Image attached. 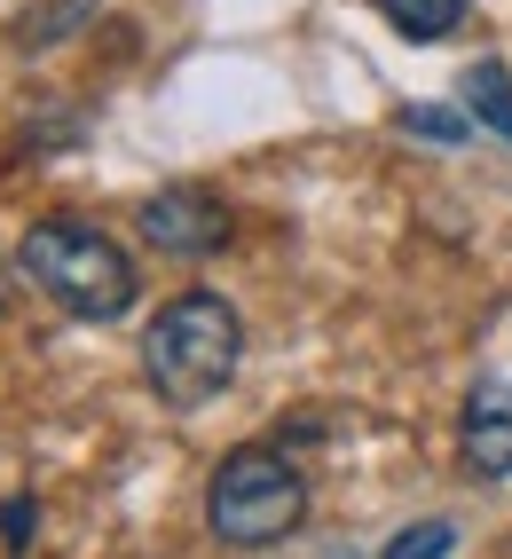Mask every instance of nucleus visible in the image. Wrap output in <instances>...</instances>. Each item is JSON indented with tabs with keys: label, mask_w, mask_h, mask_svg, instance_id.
I'll list each match as a JSON object with an SVG mask.
<instances>
[{
	"label": "nucleus",
	"mask_w": 512,
	"mask_h": 559,
	"mask_svg": "<svg viewBox=\"0 0 512 559\" xmlns=\"http://www.w3.org/2000/svg\"><path fill=\"white\" fill-rule=\"evenodd\" d=\"M245 362V323L229 300H213V292H181L151 316L142 331V379L158 386V402L174 409H198L213 402Z\"/></svg>",
	"instance_id": "obj_1"
},
{
	"label": "nucleus",
	"mask_w": 512,
	"mask_h": 559,
	"mask_svg": "<svg viewBox=\"0 0 512 559\" xmlns=\"http://www.w3.org/2000/svg\"><path fill=\"white\" fill-rule=\"evenodd\" d=\"M16 269L40 284L63 316H80V323H119V316L134 308V292H142V284H134V260L103 237V229L71 221V213L32 221L24 245H16Z\"/></svg>",
	"instance_id": "obj_2"
},
{
	"label": "nucleus",
	"mask_w": 512,
	"mask_h": 559,
	"mask_svg": "<svg viewBox=\"0 0 512 559\" xmlns=\"http://www.w3.org/2000/svg\"><path fill=\"white\" fill-rule=\"evenodd\" d=\"M308 512V480L300 465H291L284 450H229L222 465H213L205 480V528L237 544V551H261V544H284L291 528H300Z\"/></svg>",
	"instance_id": "obj_3"
},
{
	"label": "nucleus",
	"mask_w": 512,
	"mask_h": 559,
	"mask_svg": "<svg viewBox=\"0 0 512 559\" xmlns=\"http://www.w3.org/2000/svg\"><path fill=\"white\" fill-rule=\"evenodd\" d=\"M457 441H465V473L473 480H512V379H481L465 394Z\"/></svg>",
	"instance_id": "obj_4"
},
{
	"label": "nucleus",
	"mask_w": 512,
	"mask_h": 559,
	"mask_svg": "<svg viewBox=\"0 0 512 559\" xmlns=\"http://www.w3.org/2000/svg\"><path fill=\"white\" fill-rule=\"evenodd\" d=\"M142 237H151L158 252H174V260H198V252H213L229 237V213L205 190H158L151 205H142Z\"/></svg>",
	"instance_id": "obj_5"
},
{
	"label": "nucleus",
	"mask_w": 512,
	"mask_h": 559,
	"mask_svg": "<svg viewBox=\"0 0 512 559\" xmlns=\"http://www.w3.org/2000/svg\"><path fill=\"white\" fill-rule=\"evenodd\" d=\"M465 110H473L481 127H497V134L512 142V71H504L497 56L465 71Z\"/></svg>",
	"instance_id": "obj_6"
},
{
	"label": "nucleus",
	"mask_w": 512,
	"mask_h": 559,
	"mask_svg": "<svg viewBox=\"0 0 512 559\" xmlns=\"http://www.w3.org/2000/svg\"><path fill=\"white\" fill-rule=\"evenodd\" d=\"M379 9H386L394 32H410V40H450L473 0H379Z\"/></svg>",
	"instance_id": "obj_7"
},
{
	"label": "nucleus",
	"mask_w": 512,
	"mask_h": 559,
	"mask_svg": "<svg viewBox=\"0 0 512 559\" xmlns=\"http://www.w3.org/2000/svg\"><path fill=\"white\" fill-rule=\"evenodd\" d=\"M457 551V528H450V520H410V528H402L379 559H450Z\"/></svg>",
	"instance_id": "obj_8"
},
{
	"label": "nucleus",
	"mask_w": 512,
	"mask_h": 559,
	"mask_svg": "<svg viewBox=\"0 0 512 559\" xmlns=\"http://www.w3.org/2000/svg\"><path fill=\"white\" fill-rule=\"evenodd\" d=\"M402 134H426V142H465L473 119H457V110H402Z\"/></svg>",
	"instance_id": "obj_9"
},
{
	"label": "nucleus",
	"mask_w": 512,
	"mask_h": 559,
	"mask_svg": "<svg viewBox=\"0 0 512 559\" xmlns=\"http://www.w3.org/2000/svg\"><path fill=\"white\" fill-rule=\"evenodd\" d=\"M0 528H9V551H24V544H32V528H40V512H32L24 497H9V504H0Z\"/></svg>",
	"instance_id": "obj_10"
},
{
	"label": "nucleus",
	"mask_w": 512,
	"mask_h": 559,
	"mask_svg": "<svg viewBox=\"0 0 512 559\" xmlns=\"http://www.w3.org/2000/svg\"><path fill=\"white\" fill-rule=\"evenodd\" d=\"M0 308H9V260H0Z\"/></svg>",
	"instance_id": "obj_11"
}]
</instances>
